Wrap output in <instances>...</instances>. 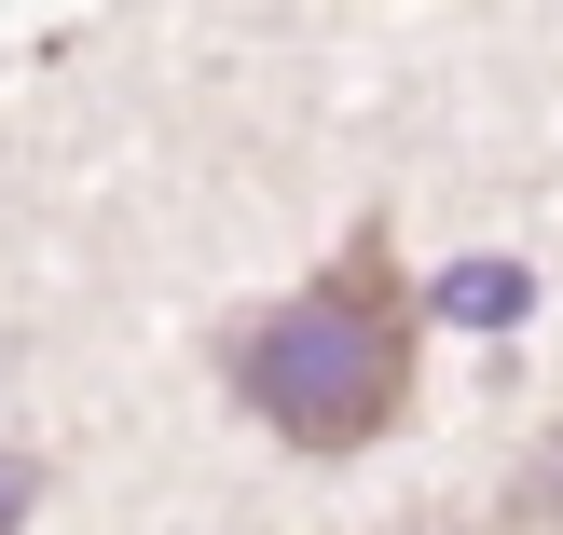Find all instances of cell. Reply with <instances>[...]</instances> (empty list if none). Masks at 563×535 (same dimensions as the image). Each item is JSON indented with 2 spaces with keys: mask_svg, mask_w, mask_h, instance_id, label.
Here are the masks:
<instances>
[{
  "mask_svg": "<svg viewBox=\"0 0 563 535\" xmlns=\"http://www.w3.org/2000/svg\"><path fill=\"white\" fill-rule=\"evenodd\" d=\"M27 494H42V454H0V535L27 522Z\"/></svg>",
  "mask_w": 563,
  "mask_h": 535,
  "instance_id": "obj_4",
  "label": "cell"
},
{
  "mask_svg": "<svg viewBox=\"0 0 563 535\" xmlns=\"http://www.w3.org/2000/svg\"><path fill=\"white\" fill-rule=\"evenodd\" d=\"M495 535H563V426L537 439V467L509 481V509H495Z\"/></svg>",
  "mask_w": 563,
  "mask_h": 535,
  "instance_id": "obj_3",
  "label": "cell"
},
{
  "mask_svg": "<svg viewBox=\"0 0 563 535\" xmlns=\"http://www.w3.org/2000/svg\"><path fill=\"white\" fill-rule=\"evenodd\" d=\"M220 371H234V399L262 412L289 454H372V439L412 412L399 234H385V220H357V247L317 275V289H289V302H262V316H234Z\"/></svg>",
  "mask_w": 563,
  "mask_h": 535,
  "instance_id": "obj_1",
  "label": "cell"
},
{
  "mask_svg": "<svg viewBox=\"0 0 563 535\" xmlns=\"http://www.w3.org/2000/svg\"><path fill=\"white\" fill-rule=\"evenodd\" d=\"M440 316H454V330H522V316H537V275H522V261H454V275H440Z\"/></svg>",
  "mask_w": 563,
  "mask_h": 535,
  "instance_id": "obj_2",
  "label": "cell"
}]
</instances>
